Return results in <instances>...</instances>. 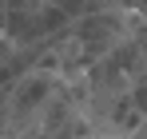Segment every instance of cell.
<instances>
[{
  "label": "cell",
  "instance_id": "8",
  "mask_svg": "<svg viewBox=\"0 0 147 139\" xmlns=\"http://www.w3.org/2000/svg\"><path fill=\"white\" fill-rule=\"evenodd\" d=\"M84 139H103V135H84Z\"/></svg>",
  "mask_w": 147,
  "mask_h": 139
},
{
  "label": "cell",
  "instance_id": "3",
  "mask_svg": "<svg viewBox=\"0 0 147 139\" xmlns=\"http://www.w3.org/2000/svg\"><path fill=\"white\" fill-rule=\"evenodd\" d=\"M127 99H131V107L139 111V115L147 119V76H139L135 84H131V92H127Z\"/></svg>",
  "mask_w": 147,
  "mask_h": 139
},
{
  "label": "cell",
  "instance_id": "5",
  "mask_svg": "<svg viewBox=\"0 0 147 139\" xmlns=\"http://www.w3.org/2000/svg\"><path fill=\"white\" fill-rule=\"evenodd\" d=\"M103 8H119V0H88L84 4V12H103ZM80 12V16H84Z\"/></svg>",
  "mask_w": 147,
  "mask_h": 139
},
{
  "label": "cell",
  "instance_id": "2",
  "mask_svg": "<svg viewBox=\"0 0 147 139\" xmlns=\"http://www.w3.org/2000/svg\"><path fill=\"white\" fill-rule=\"evenodd\" d=\"M68 44L80 52L84 68H92L96 60H103L111 48L127 36V12L119 8H103V12H84L68 24Z\"/></svg>",
  "mask_w": 147,
  "mask_h": 139
},
{
  "label": "cell",
  "instance_id": "6",
  "mask_svg": "<svg viewBox=\"0 0 147 139\" xmlns=\"http://www.w3.org/2000/svg\"><path fill=\"white\" fill-rule=\"evenodd\" d=\"M127 139H147V119H143V123H139V127H135V131H131Z\"/></svg>",
  "mask_w": 147,
  "mask_h": 139
},
{
  "label": "cell",
  "instance_id": "1",
  "mask_svg": "<svg viewBox=\"0 0 147 139\" xmlns=\"http://www.w3.org/2000/svg\"><path fill=\"white\" fill-rule=\"evenodd\" d=\"M60 84V76L52 72H28L24 80H16L8 92H4V127H0V139H24L32 131V123L40 119L44 103L52 99Z\"/></svg>",
  "mask_w": 147,
  "mask_h": 139
},
{
  "label": "cell",
  "instance_id": "9",
  "mask_svg": "<svg viewBox=\"0 0 147 139\" xmlns=\"http://www.w3.org/2000/svg\"><path fill=\"white\" fill-rule=\"evenodd\" d=\"M0 12H4V0H0Z\"/></svg>",
  "mask_w": 147,
  "mask_h": 139
},
{
  "label": "cell",
  "instance_id": "7",
  "mask_svg": "<svg viewBox=\"0 0 147 139\" xmlns=\"http://www.w3.org/2000/svg\"><path fill=\"white\" fill-rule=\"evenodd\" d=\"M12 48H8V40H4V28H0V56H8Z\"/></svg>",
  "mask_w": 147,
  "mask_h": 139
},
{
  "label": "cell",
  "instance_id": "4",
  "mask_svg": "<svg viewBox=\"0 0 147 139\" xmlns=\"http://www.w3.org/2000/svg\"><path fill=\"white\" fill-rule=\"evenodd\" d=\"M48 4H56V8H64V12H68V16H80V12H84V4H88V0H48Z\"/></svg>",
  "mask_w": 147,
  "mask_h": 139
}]
</instances>
